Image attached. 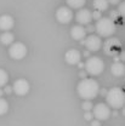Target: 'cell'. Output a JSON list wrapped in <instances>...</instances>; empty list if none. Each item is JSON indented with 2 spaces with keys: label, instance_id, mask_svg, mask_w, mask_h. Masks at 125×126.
Here are the masks:
<instances>
[{
  "label": "cell",
  "instance_id": "cell-1",
  "mask_svg": "<svg viewBox=\"0 0 125 126\" xmlns=\"http://www.w3.org/2000/svg\"><path fill=\"white\" fill-rule=\"evenodd\" d=\"M77 91L80 98L85 99V101H91L92 98H95L98 91H100V86L98 82L94 80V79H81L79 81L78 86H77Z\"/></svg>",
  "mask_w": 125,
  "mask_h": 126
},
{
  "label": "cell",
  "instance_id": "cell-2",
  "mask_svg": "<svg viewBox=\"0 0 125 126\" xmlns=\"http://www.w3.org/2000/svg\"><path fill=\"white\" fill-rule=\"evenodd\" d=\"M107 104L113 109H119L125 106V92L120 87H112L106 94Z\"/></svg>",
  "mask_w": 125,
  "mask_h": 126
},
{
  "label": "cell",
  "instance_id": "cell-3",
  "mask_svg": "<svg viewBox=\"0 0 125 126\" xmlns=\"http://www.w3.org/2000/svg\"><path fill=\"white\" fill-rule=\"evenodd\" d=\"M95 28H96L98 36L109 38L110 35H113L115 33V23L109 17H102L98 21H96Z\"/></svg>",
  "mask_w": 125,
  "mask_h": 126
},
{
  "label": "cell",
  "instance_id": "cell-4",
  "mask_svg": "<svg viewBox=\"0 0 125 126\" xmlns=\"http://www.w3.org/2000/svg\"><path fill=\"white\" fill-rule=\"evenodd\" d=\"M103 69H105V62L97 56L89 57L85 61V70L88 72V74L92 77L100 75L103 72Z\"/></svg>",
  "mask_w": 125,
  "mask_h": 126
},
{
  "label": "cell",
  "instance_id": "cell-5",
  "mask_svg": "<svg viewBox=\"0 0 125 126\" xmlns=\"http://www.w3.org/2000/svg\"><path fill=\"white\" fill-rule=\"evenodd\" d=\"M9 55L14 60H22L27 56V47L23 43H14L9 48Z\"/></svg>",
  "mask_w": 125,
  "mask_h": 126
},
{
  "label": "cell",
  "instance_id": "cell-6",
  "mask_svg": "<svg viewBox=\"0 0 125 126\" xmlns=\"http://www.w3.org/2000/svg\"><path fill=\"white\" fill-rule=\"evenodd\" d=\"M94 118H96L100 121H105L110 116V107L105 103H98L94 107Z\"/></svg>",
  "mask_w": 125,
  "mask_h": 126
},
{
  "label": "cell",
  "instance_id": "cell-7",
  "mask_svg": "<svg viewBox=\"0 0 125 126\" xmlns=\"http://www.w3.org/2000/svg\"><path fill=\"white\" fill-rule=\"evenodd\" d=\"M29 89H31V85L26 79H17L12 86V90L17 96H26L29 92Z\"/></svg>",
  "mask_w": 125,
  "mask_h": 126
},
{
  "label": "cell",
  "instance_id": "cell-8",
  "mask_svg": "<svg viewBox=\"0 0 125 126\" xmlns=\"http://www.w3.org/2000/svg\"><path fill=\"white\" fill-rule=\"evenodd\" d=\"M56 19L62 23V24H67L73 19V12L71 10V7H60L56 11Z\"/></svg>",
  "mask_w": 125,
  "mask_h": 126
},
{
  "label": "cell",
  "instance_id": "cell-9",
  "mask_svg": "<svg viewBox=\"0 0 125 126\" xmlns=\"http://www.w3.org/2000/svg\"><path fill=\"white\" fill-rule=\"evenodd\" d=\"M85 46L89 51H98L102 46V40L101 36L98 35H90L85 39Z\"/></svg>",
  "mask_w": 125,
  "mask_h": 126
},
{
  "label": "cell",
  "instance_id": "cell-10",
  "mask_svg": "<svg viewBox=\"0 0 125 126\" xmlns=\"http://www.w3.org/2000/svg\"><path fill=\"white\" fill-rule=\"evenodd\" d=\"M64 60L66 62L71 65H74V64H78L80 61H81V53L80 51L77 50V48H71L66 52L64 55Z\"/></svg>",
  "mask_w": 125,
  "mask_h": 126
},
{
  "label": "cell",
  "instance_id": "cell-11",
  "mask_svg": "<svg viewBox=\"0 0 125 126\" xmlns=\"http://www.w3.org/2000/svg\"><path fill=\"white\" fill-rule=\"evenodd\" d=\"M75 19L78 24H89L92 21V12H90L88 9H79L75 15Z\"/></svg>",
  "mask_w": 125,
  "mask_h": 126
},
{
  "label": "cell",
  "instance_id": "cell-12",
  "mask_svg": "<svg viewBox=\"0 0 125 126\" xmlns=\"http://www.w3.org/2000/svg\"><path fill=\"white\" fill-rule=\"evenodd\" d=\"M119 48H120V41L115 38L108 39L105 44V52L109 56H114L118 52Z\"/></svg>",
  "mask_w": 125,
  "mask_h": 126
},
{
  "label": "cell",
  "instance_id": "cell-13",
  "mask_svg": "<svg viewBox=\"0 0 125 126\" xmlns=\"http://www.w3.org/2000/svg\"><path fill=\"white\" fill-rule=\"evenodd\" d=\"M86 33H88L86 29H85L81 24H77V26L72 27V29H71V35H72V38H73L74 40H78V41H81V40L85 39Z\"/></svg>",
  "mask_w": 125,
  "mask_h": 126
},
{
  "label": "cell",
  "instance_id": "cell-14",
  "mask_svg": "<svg viewBox=\"0 0 125 126\" xmlns=\"http://www.w3.org/2000/svg\"><path fill=\"white\" fill-rule=\"evenodd\" d=\"M15 26V21L10 15L0 16V29L4 32H9Z\"/></svg>",
  "mask_w": 125,
  "mask_h": 126
},
{
  "label": "cell",
  "instance_id": "cell-15",
  "mask_svg": "<svg viewBox=\"0 0 125 126\" xmlns=\"http://www.w3.org/2000/svg\"><path fill=\"white\" fill-rule=\"evenodd\" d=\"M110 72L114 77H123L125 74V64L122 62H114L110 67Z\"/></svg>",
  "mask_w": 125,
  "mask_h": 126
},
{
  "label": "cell",
  "instance_id": "cell-16",
  "mask_svg": "<svg viewBox=\"0 0 125 126\" xmlns=\"http://www.w3.org/2000/svg\"><path fill=\"white\" fill-rule=\"evenodd\" d=\"M0 41L2 45H12L15 41V36L11 32H4L0 35Z\"/></svg>",
  "mask_w": 125,
  "mask_h": 126
},
{
  "label": "cell",
  "instance_id": "cell-17",
  "mask_svg": "<svg viewBox=\"0 0 125 126\" xmlns=\"http://www.w3.org/2000/svg\"><path fill=\"white\" fill-rule=\"evenodd\" d=\"M108 0H94V9L97 11H106L108 9Z\"/></svg>",
  "mask_w": 125,
  "mask_h": 126
},
{
  "label": "cell",
  "instance_id": "cell-18",
  "mask_svg": "<svg viewBox=\"0 0 125 126\" xmlns=\"http://www.w3.org/2000/svg\"><path fill=\"white\" fill-rule=\"evenodd\" d=\"M66 1H67V5L71 9H78V10L81 9L86 2V0H66Z\"/></svg>",
  "mask_w": 125,
  "mask_h": 126
},
{
  "label": "cell",
  "instance_id": "cell-19",
  "mask_svg": "<svg viewBox=\"0 0 125 126\" xmlns=\"http://www.w3.org/2000/svg\"><path fill=\"white\" fill-rule=\"evenodd\" d=\"M9 110V103L6 99H4L2 97H0V115L6 114Z\"/></svg>",
  "mask_w": 125,
  "mask_h": 126
},
{
  "label": "cell",
  "instance_id": "cell-20",
  "mask_svg": "<svg viewBox=\"0 0 125 126\" xmlns=\"http://www.w3.org/2000/svg\"><path fill=\"white\" fill-rule=\"evenodd\" d=\"M7 81H9V75H7V73H6L4 69L0 68V87L5 86V85L7 84Z\"/></svg>",
  "mask_w": 125,
  "mask_h": 126
},
{
  "label": "cell",
  "instance_id": "cell-21",
  "mask_svg": "<svg viewBox=\"0 0 125 126\" xmlns=\"http://www.w3.org/2000/svg\"><path fill=\"white\" fill-rule=\"evenodd\" d=\"M83 109L85 110V111H90L91 109H94V104H92V102L91 101H84V103H83Z\"/></svg>",
  "mask_w": 125,
  "mask_h": 126
},
{
  "label": "cell",
  "instance_id": "cell-22",
  "mask_svg": "<svg viewBox=\"0 0 125 126\" xmlns=\"http://www.w3.org/2000/svg\"><path fill=\"white\" fill-rule=\"evenodd\" d=\"M118 12H119V15H120V16L125 17V1H123V2H120V4H119Z\"/></svg>",
  "mask_w": 125,
  "mask_h": 126
},
{
  "label": "cell",
  "instance_id": "cell-23",
  "mask_svg": "<svg viewBox=\"0 0 125 126\" xmlns=\"http://www.w3.org/2000/svg\"><path fill=\"white\" fill-rule=\"evenodd\" d=\"M100 18H102V14H101V11H94L92 12V19H95V21H98Z\"/></svg>",
  "mask_w": 125,
  "mask_h": 126
},
{
  "label": "cell",
  "instance_id": "cell-24",
  "mask_svg": "<svg viewBox=\"0 0 125 126\" xmlns=\"http://www.w3.org/2000/svg\"><path fill=\"white\" fill-rule=\"evenodd\" d=\"M92 118H94V113H90V111H85V114H84V119L85 120H92Z\"/></svg>",
  "mask_w": 125,
  "mask_h": 126
},
{
  "label": "cell",
  "instance_id": "cell-25",
  "mask_svg": "<svg viewBox=\"0 0 125 126\" xmlns=\"http://www.w3.org/2000/svg\"><path fill=\"white\" fill-rule=\"evenodd\" d=\"M118 16H119V12H118V11H115V10H114V11H110L109 18H112L113 21H114V19H117V18H118Z\"/></svg>",
  "mask_w": 125,
  "mask_h": 126
},
{
  "label": "cell",
  "instance_id": "cell-26",
  "mask_svg": "<svg viewBox=\"0 0 125 126\" xmlns=\"http://www.w3.org/2000/svg\"><path fill=\"white\" fill-rule=\"evenodd\" d=\"M86 32H89V33L96 32V28H95V26H91V24L89 23V24H88V28H86Z\"/></svg>",
  "mask_w": 125,
  "mask_h": 126
},
{
  "label": "cell",
  "instance_id": "cell-27",
  "mask_svg": "<svg viewBox=\"0 0 125 126\" xmlns=\"http://www.w3.org/2000/svg\"><path fill=\"white\" fill-rule=\"evenodd\" d=\"M91 126H101V121L97 120V119H96V120H92V121H91Z\"/></svg>",
  "mask_w": 125,
  "mask_h": 126
},
{
  "label": "cell",
  "instance_id": "cell-28",
  "mask_svg": "<svg viewBox=\"0 0 125 126\" xmlns=\"http://www.w3.org/2000/svg\"><path fill=\"white\" fill-rule=\"evenodd\" d=\"M108 2L112 5H118V4H120V0H108Z\"/></svg>",
  "mask_w": 125,
  "mask_h": 126
},
{
  "label": "cell",
  "instance_id": "cell-29",
  "mask_svg": "<svg viewBox=\"0 0 125 126\" xmlns=\"http://www.w3.org/2000/svg\"><path fill=\"white\" fill-rule=\"evenodd\" d=\"M11 91H14V90L11 89V86H6V87H5V94H11Z\"/></svg>",
  "mask_w": 125,
  "mask_h": 126
},
{
  "label": "cell",
  "instance_id": "cell-30",
  "mask_svg": "<svg viewBox=\"0 0 125 126\" xmlns=\"http://www.w3.org/2000/svg\"><path fill=\"white\" fill-rule=\"evenodd\" d=\"M86 74H88V72L85 70V72H80V74H79V75H80L83 79H85V78H86Z\"/></svg>",
  "mask_w": 125,
  "mask_h": 126
},
{
  "label": "cell",
  "instance_id": "cell-31",
  "mask_svg": "<svg viewBox=\"0 0 125 126\" xmlns=\"http://www.w3.org/2000/svg\"><path fill=\"white\" fill-rule=\"evenodd\" d=\"M119 57H120L122 61H125V51H122V52H120V56H119Z\"/></svg>",
  "mask_w": 125,
  "mask_h": 126
},
{
  "label": "cell",
  "instance_id": "cell-32",
  "mask_svg": "<svg viewBox=\"0 0 125 126\" xmlns=\"http://www.w3.org/2000/svg\"><path fill=\"white\" fill-rule=\"evenodd\" d=\"M84 56L89 58V57H90V51H85V52H84Z\"/></svg>",
  "mask_w": 125,
  "mask_h": 126
},
{
  "label": "cell",
  "instance_id": "cell-33",
  "mask_svg": "<svg viewBox=\"0 0 125 126\" xmlns=\"http://www.w3.org/2000/svg\"><path fill=\"white\" fill-rule=\"evenodd\" d=\"M4 92H5V91H2V90H0V97H1V96L4 94Z\"/></svg>",
  "mask_w": 125,
  "mask_h": 126
},
{
  "label": "cell",
  "instance_id": "cell-34",
  "mask_svg": "<svg viewBox=\"0 0 125 126\" xmlns=\"http://www.w3.org/2000/svg\"><path fill=\"white\" fill-rule=\"evenodd\" d=\"M123 115H124V116H125V106H124V107H123Z\"/></svg>",
  "mask_w": 125,
  "mask_h": 126
}]
</instances>
